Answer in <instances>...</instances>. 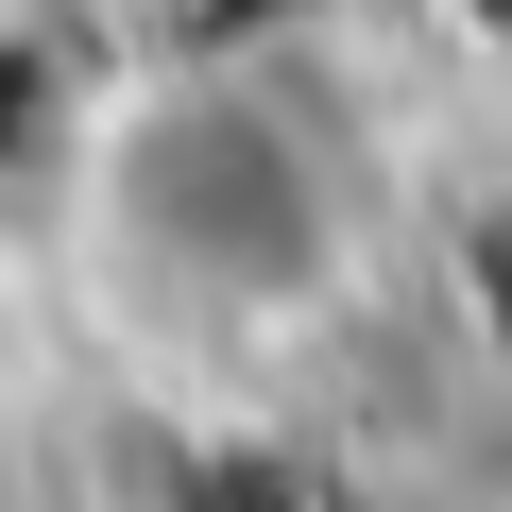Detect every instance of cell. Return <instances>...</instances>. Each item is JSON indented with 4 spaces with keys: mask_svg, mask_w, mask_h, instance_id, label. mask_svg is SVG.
<instances>
[{
    "mask_svg": "<svg viewBox=\"0 0 512 512\" xmlns=\"http://www.w3.org/2000/svg\"><path fill=\"white\" fill-rule=\"evenodd\" d=\"M69 274L137 359H291L376 274V154L291 52L137 69L69 171Z\"/></svg>",
    "mask_w": 512,
    "mask_h": 512,
    "instance_id": "cell-1",
    "label": "cell"
}]
</instances>
